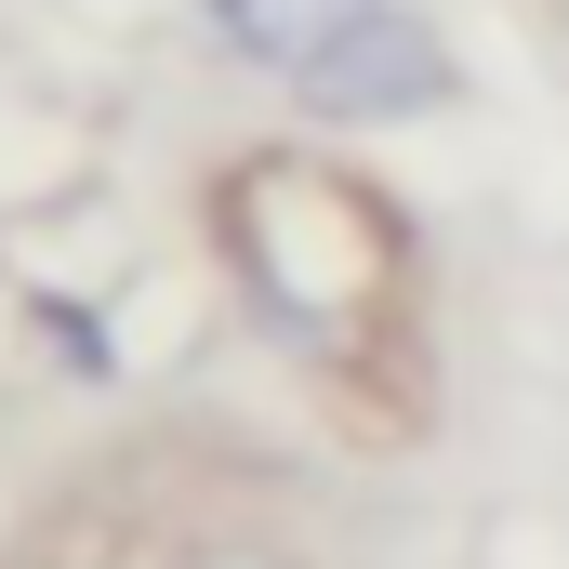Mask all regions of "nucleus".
Here are the masks:
<instances>
[{
	"label": "nucleus",
	"mask_w": 569,
	"mask_h": 569,
	"mask_svg": "<svg viewBox=\"0 0 569 569\" xmlns=\"http://www.w3.org/2000/svg\"><path fill=\"white\" fill-rule=\"evenodd\" d=\"M212 252H226V291L279 331L291 358L345 371L385 345V318L411 305V226L398 199L331 159V146H252L212 172Z\"/></svg>",
	"instance_id": "1"
},
{
	"label": "nucleus",
	"mask_w": 569,
	"mask_h": 569,
	"mask_svg": "<svg viewBox=\"0 0 569 569\" xmlns=\"http://www.w3.org/2000/svg\"><path fill=\"white\" fill-rule=\"evenodd\" d=\"M477 569H569V517H543V503H490V517H477Z\"/></svg>",
	"instance_id": "4"
},
{
	"label": "nucleus",
	"mask_w": 569,
	"mask_h": 569,
	"mask_svg": "<svg viewBox=\"0 0 569 569\" xmlns=\"http://www.w3.org/2000/svg\"><path fill=\"white\" fill-rule=\"evenodd\" d=\"M437 107H463V53H450V27L411 13V0H371L305 80H291V120L318 146H358V133H411Z\"/></svg>",
	"instance_id": "2"
},
{
	"label": "nucleus",
	"mask_w": 569,
	"mask_h": 569,
	"mask_svg": "<svg viewBox=\"0 0 569 569\" xmlns=\"http://www.w3.org/2000/svg\"><path fill=\"white\" fill-rule=\"evenodd\" d=\"M159 569H305L291 543H266V530H199V543H172Z\"/></svg>",
	"instance_id": "5"
},
{
	"label": "nucleus",
	"mask_w": 569,
	"mask_h": 569,
	"mask_svg": "<svg viewBox=\"0 0 569 569\" xmlns=\"http://www.w3.org/2000/svg\"><path fill=\"white\" fill-rule=\"evenodd\" d=\"M358 13H371V0H199V40H212L226 67H252V80H279V93H291Z\"/></svg>",
	"instance_id": "3"
}]
</instances>
